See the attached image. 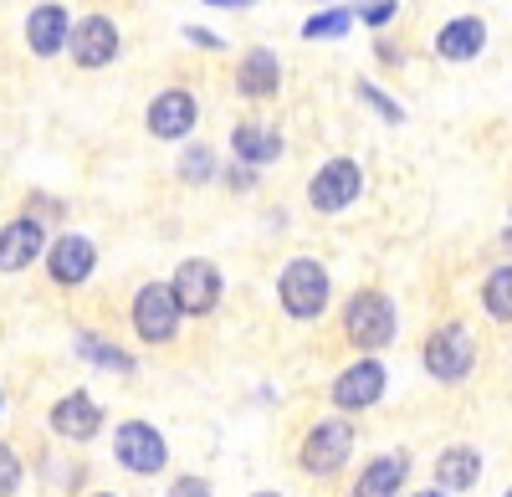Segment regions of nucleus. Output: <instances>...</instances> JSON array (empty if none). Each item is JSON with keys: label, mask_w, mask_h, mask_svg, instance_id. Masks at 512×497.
I'll list each match as a JSON object with an SVG mask.
<instances>
[{"label": "nucleus", "mask_w": 512, "mask_h": 497, "mask_svg": "<svg viewBox=\"0 0 512 497\" xmlns=\"http://www.w3.org/2000/svg\"><path fill=\"white\" fill-rule=\"evenodd\" d=\"M256 497H277V492H256Z\"/></svg>", "instance_id": "nucleus-32"}, {"label": "nucleus", "mask_w": 512, "mask_h": 497, "mask_svg": "<svg viewBox=\"0 0 512 497\" xmlns=\"http://www.w3.org/2000/svg\"><path fill=\"white\" fill-rule=\"evenodd\" d=\"M482 47H487V26H482V16L446 21V26H441V36H436V52H441L446 62H472Z\"/></svg>", "instance_id": "nucleus-17"}, {"label": "nucleus", "mask_w": 512, "mask_h": 497, "mask_svg": "<svg viewBox=\"0 0 512 497\" xmlns=\"http://www.w3.org/2000/svg\"><path fill=\"white\" fill-rule=\"evenodd\" d=\"M472 364H477V344L472 334H466V323H441L431 344H425V369L441 380V385H456L472 375Z\"/></svg>", "instance_id": "nucleus-3"}, {"label": "nucleus", "mask_w": 512, "mask_h": 497, "mask_svg": "<svg viewBox=\"0 0 512 497\" xmlns=\"http://www.w3.org/2000/svg\"><path fill=\"white\" fill-rule=\"evenodd\" d=\"M195 98L185 88H164L154 103H149V134L154 139H185L195 129Z\"/></svg>", "instance_id": "nucleus-12"}, {"label": "nucleus", "mask_w": 512, "mask_h": 497, "mask_svg": "<svg viewBox=\"0 0 512 497\" xmlns=\"http://www.w3.org/2000/svg\"><path fill=\"white\" fill-rule=\"evenodd\" d=\"M47 267H52V282L77 287V282H88V277H93V267H98V246H93L88 236H57Z\"/></svg>", "instance_id": "nucleus-13"}, {"label": "nucleus", "mask_w": 512, "mask_h": 497, "mask_svg": "<svg viewBox=\"0 0 512 497\" xmlns=\"http://www.w3.org/2000/svg\"><path fill=\"white\" fill-rule=\"evenodd\" d=\"M277 298H282L287 318H297V323L318 318V313L328 308V272H323L313 257L287 262V267H282V277H277Z\"/></svg>", "instance_id": "nucleus-1"}, {"label": "nucleus", "mask_w": 512, "mask_h": 497, "mask_svg": "<svg viewBox=\"0 0 512 497\" xmlns=\"http://www.w3.org/2000/svg\"><path fill=\"white\" fill-rule=\"evenodd\" d=\"M507 497H512V487H507Z\"/></svg>", "instance_id": "nucleus-34"}, {"label": "nucleus", "mask_w": 512, "mask_h": 497, "mask_svg": "<svg viewBox=\"0 0 512 497\" xmlns=\"http://www.w3.org/2000/svg\"><path fill=\"white\" fill-rule=\"evenodd\" d=\"M344 334H349L354 349H384L395 339V303L384 293H374V287L354 293L349 308H344Z\"/></svg>", "instance_id": "nucleus-2"}, {"label": "nucleus", "mask_w": 512, "mask_h": 497, "mask_svg": "<svg viewBox=\"0 0 512 497\" xmlns=\"http://www.w3.org/2000/svg\"><path fill=\"white\" fill-rule=\"evenodd\" d=\"M72 16H67V6H57V0H47V6H31V16H26V47L36 52V57H57V52H67L72 47Z\"/></svg>", "instance_id": "nucleus-9"}, {"label": "nucleus", "mask_w": 512, "mask_h": 497, "mask_svg": "<svg viewBox=\"0 0 512 497\" xmlns=\"http://www.w3.org/2000/svg\"><path fill=\"white\" fill-rule=\"evenodd\" d=\"M169 287H175V303L185 313H210L221 303V272H216V262H205V257L180 262L175 277H169Z\"/></svg>", "instance_id": "nucleus-8"}, {"label": "nucleus", "mask_w": 512, "mask_h": 497, "mask_svg": "<svg viewBox=\"0 0 512 497\" xmlns=\"http://www.w3.org/2000/svg\"><path fill=\"white\" fill-rule=\"evenodd\" d=\"M72 62L77 67H108L118 57V26L108 16H82L72 26Z\"/></svg>", "instance_id": "nucleus-10"}, {"label": "nucleus", "mask_w": 512, "mask_h": 497, "mask_svg": "<svg viewBox=\"0 0 512 497\" xmlns=\"http://www.w3.org/2000/svg\"><path fill=\"white\" fill-rule=\"evenodd\" d=\"M359 185H364V175H359L354 159H328L323 170L313 175V185H308V200H313V211L338 216L344 205L359 200Z\"/></svg>", "instance_id": "nucleus-7"}, {"label": "nucleus", "mask_w": 512, "mask_h": 497, "mask_svg": "<svg viewBox=\"0 0 512 497\" xmlns=\"http://www.w3.org/2000/svg\"><path fill=\"white\" fill-rule=\"evenodd\" d=\"M231 149L241 164H272L282 154V139L272 129H256V123H241V129L231 134Z\"/></svg>", "instance_id": "nucleus-20"}, {"label": "nucleus", "mask_w": 512, "mask_h": 497, "mask_svg": "<svg viewBox=\"0 0 512 497\" xmlns=\"http://www.w3.org/2000/svg\"><path fill=\"white\" fill-rule=\"evenodd\" d=\"M359 93H364V103H369V108H379V118H384V123H405V108L384 98V93L374 88V82H359Z\"/></svg>", "instance_id": "nucleus-25"}, {"label": "nucleus", "mask_w": 512, "mask_h": 497, "mask_svg": "<svg viewBox=\"0 0 512 497\" xmlns=\"http://www.w3.org/2000/svg\"><path fill=\"white\" fill-rule=\"evenodd\" d=\"M169 497H210V482L205 477H180L175 487H169Z\"/></svg>", "instance_id": "nucleus-27"}, {"label": "nucleus", "mask_w": 512, "mask_h": 497, "mask_svg": "<svg viewBox=\"0 0 512 497\" xmlns=\"http://www.w3.org/2000/svg\"><path fill=\"white\" fill-rule=\"evenodd\" d=\"M77 349L88 354V359H98V364H108V369H118V375H128V369H134V359H128L123 349H113V344H103V339H93V334H82Z\"/></svg>", "instance_id": "nucleus-23"}, {"label": "nucleus", "mask_w": 512, "mask_h": 497, "mask_svg": "<svg viewBox=\"0 0 512 497\" xmlns=\"http://www.w3.org/2000/svg\"><path fill=\"white\" fill-rule=\"evenodd\" d=\"M41 252H47V231H41V221H31V216L11 221L6 236H0V267H6V272H21Z\"/></svg>", "instance_id": "nucleus-15"}, {"label": "nucleus", "mask_w": 512, "mask_h": 497, "mask_svg": "<svg viewBox=\"0 0 512 497\" xmlns=\"http://www.w3.org/2000/svg\"><path fill=\"white\" fill-rule=\"evenodd\" d=\"M477 477H482L477 446H446L436 457V487L441 492H466V487H477Z\"/></svg>", "instance_id": "nucleus-19"}, {"label": "nucleus", "mask_w": 512, "mask_h": 497, "mask_svg": "<svg viewBox=\"0 0 512 497\" xmlns=\"http://www.w3.org/2000/svg\"><path fill=\"white\" fill-rule=\"evenodd\" d=\"M180 303H175V287L169 282H149L139 287V298H134V328H139V339L144 344H169L180 334Z\"/></svg>", "instance_id": "nucleus-4"}, {"label": "nucleus", "mask_w": 512, "mask_h": 497, "mask_svg": "<svg viewBox=\"0 0 512 497\" xmlns=\"http://www.w3.org/2000/svg\"><path fill=\"white\" fill-rule=\"evenodd\" d=\"M16 482H21V462L11 457V451H6V467H0V492L11 497V492H16Z\"/></svg>", "instance_id": "nucleus-28"}, {"label": "nucleus", "mask_w": 512, "mask_h": 497, "mask_svg": "<svg viewBox=\"0 0 512 497\" xmlns=\"http://www.w3.org/2000/svg\"><path fill=\"white\" fill-rule=\"evenodd\" d=\"M349 26H354V11L338 6V11H318V16H308V21H303V36H308V41H318V36H344Z\"/></svg>", "instance_id": "nucleus-22"}, {"label": "nucleus", "mask_w": 512, "mask_h": 497, "mask_svg": "<svg viewBox=\"0 0 512 497\" xmlns=\"http://www.w3.org/2000/svg\"><path fill=\"white\" fill-rule=\"evenodd\" d=\"M113 457H118V467H128V472L154 477V472H164V462H169V446H164V436H159L149 421H123L118 436H113Z\"/></svg>", "instance_id": "nucleus-5"}, {"label": "nucleus", "mask_w": 512, "mask_h": 497, "mask_svg": "<svg viewBox=\"0 0 512 497\" xmlns=\"http://www.w3.org/2000/svg\"><path fill=\"white\" fill-rule=\"evenodd\" d=\"M415 497H451V492H441V487H425V492H415Z\"/></svg>", "instance_id": "nucleus-31"}, {"label": "nucleus", "mask_w": 512, "mask_h": 497, "mask_svg": "<svg viewBox=\"0 0 512 497\" xmlns=\"http://www.w3.org/2000/svg\"><path fill=\"white\" fill-rule=\"evenodd\" d=\"M482 308H487L497 323H512V262L487 272V282H482Z\"/></svg>", "instance_id": "nucleus-21"}, {"label": "nucleus", "mask_w": 512, "mask_h": 497, "mask_svg": "<svg viewBox=\"0 0 512 497\" xmlns=\"http://www.w3.org/2000/svg\"><path fill=\"white\" fill-rule=\"evenodd\" d=\"M395 11H400L395 0H364V6H359V16H364L369 26H390V21H395Z\"/></svg>", "instance_id": "nucleus-26"}, {"label": "nucleus", "mask_w": 512, "mask_h": 497, "mask_svg": "<svg viewBox=\"0 0 512 497\" xmlns=\"http://www.w3.org/2000/svg\"><path fill=\"white\" fill-rule=\"evenodd\" d=\"M205 6H231V11H241V6H256V0H205Z\"/></svg>", "instance_id": "nucleus-30"}, {"label": "nucleus", "mask_w": 512, "mask_h": 497, "mask_svg": "<svg viewBox=\"0 0 512 497\" xmlns=\"http://www.w3.org/2000/svg\"><path fill=\"white\" fill-rule=\"evenodd\" d=\"M405 451H384V457H374L364 467V477L354 482V497H400L405 487Z\"/></svg>", "instance_id": "nucleus-18"}, {"label": "nucleus", "mask_w": 512, "mask_h": 497, "mask_svg": "<svg viewBox=\"0 0 512 497\" xmlns=\"http://www.w3.org/2000/svg\"><path fill=\"white\" fill-rule=\"evenodd\" d=\"M277 82H282V67L267 47L241 57V67H236V93L241 98H277Z\"/></svg>", "instance_id": "nucleus-16"}, {"label": "nucleus", "mask_w": 512, "mask_h": 497, "mask_svg": "<svg viewBox=\"0 0 512 497\" xmlns=\"http://www.w3.org/2000/svg\"><path fill=\"white\" fill-rule=\"evenodd\" d=\"M98 426H103V410L93 405V395L77 390V395H67V400L52 405V431L67 436V441H93Z\"/></svg>", "instance_id": "nucleus-14"}, {"label": "nucleus", "mask_w": 512, "mask_h": 497, "mask_svg": "<svg viewBox=\"0 0 512 497\" xmlns=\"http://www.w3.org/2000/svg\"><path fill=\"white\" fill-rule=\"evenodd\" d=\"M185 36L195 41V47H210V52H221V47H226V41H221L216 31H205V26H185Z\"/></svg>", "instance_id": "nucleus-29"}, {"label": "nucleus", "mask_w": 512, "mask_h": 497, "mask_svg": "<svg viewBox=\"0 0 512 497\" xmlns=\"http://www.w3.org/2000/svg\"><path fill=\"white\" fill-rule=\"evenodd\" d=\"M98 497H113V492H98Z\"/></svg>", "instance_id": "nucleus-33"}, {"label": "nucleus", "mask_w": 512, "mask_h": 497, "mask_svg": "<svg viewBox=\"0 0 512 497\" xmlns=\"http://www.w3.org/2000/svg\"><path fill=\"white\" fill-rule=\"evenodd\" d=\"M379 395H384V364L379 359H359L333 380V405L338 410H369Z\"/></svg>", "instance_id": "nucleus-11"}, {"label": "nucleus", "mask_w": 512, "mask_h": 497, "mask_svg": "<svg viewBox=\"0 0 512 497\" xmlns=\"http://www.w3.org/2000/svg\"><path fill=\"white\" fill-rule=\"evenodd\" d=\"M180 175H185L190 185L210 180V175H216V149H190V154H185V164H180Z\"/></svg>", "instance_id": "nucleus-24"}, {"label": "nucleus", "mask_w": 512, "mask_h": 497, "mask_svg": "<svg viewBox=\"0 0 512 497\" xmlns=\"http://www.w3.org/2000/svg\"><path fill=\"white\" fill-rule=\"evenodd\" d=\"M349 451H354V426L349 421H318L313 431H308V441H303V472H313V477H333L338 467L349 462Z\"/></svg>", "instance_id": "nucleus-6"}]
</instances>
